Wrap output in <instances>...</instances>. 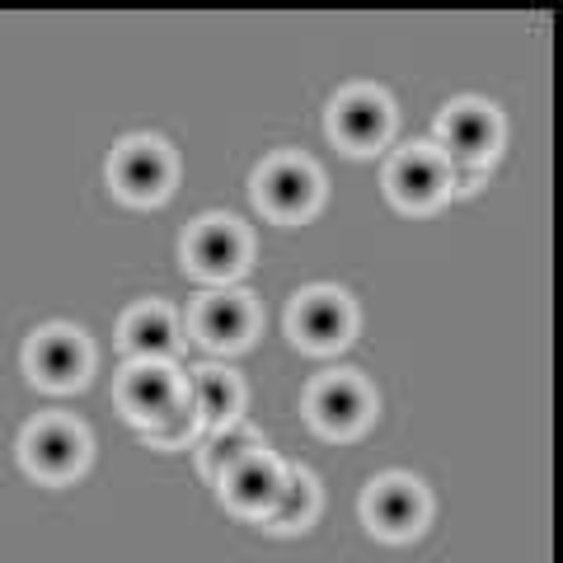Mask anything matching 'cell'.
I'll return each instance as SVG.
<instances>
[{
    "label": "cell",
    "instance_id": "6da1fadb",
    "mask_svg": "<svg viewBox=\"0 0 563 563\" xmlns=\"http://www.w3.org/2000/svg\"><path fill=\"white\" fill-rule=\"evenodd\" d=\"M376 390L362 380V372H324L306 390V422L329 442H352L372 428Z\"/></svg>",
    "mask_w": 563,
    "mask_h": 563
},
{
    "label": "cell",
    "instance_id": "7a4b0ae2",
    "mask_svg": "<svg viewBox=\"0 0 563 563\" xmlns=\"http://www.w3.org/2000/svg\"><path fill=\"white\" fill-rule=\"evenodd\" d=\"M20 461L33 479L66 484L90 465V432L66 413H43V418H33L20 437Z\"/></svg>",
    "mask_w": 563,
    "mask_h": 563
},
{
    "label": "cell",
    "instance_id": "3957f363",
    "mask_svg": "<svg viewBox=\"0 0 563 563\" xmlns=\"http://www.w3.org/2000/svg\"><path fill=\"white\" fill-rule=\"evenodd\" d=\"M287 333L301 352H343L357 333V306L339 287H306L287 310Z\"/></svg>",
    "mask_w": 563,
    "mask_h": 563
},
{
    "label": "cell",
    "instance_id": "277c9868",
    "mask_svg": "<svg viewBox=\"0 0 563 563\" xmlns=\"http://www.w3.org/2000/svg\"><path fill=\"white\" fill-rule=\"evenodd\" d=\"M174 174H179V165H174V151L161 136H128L109 161V184L132 207L165 202L174 188Z\"/></svg>",
    "mask_w": 563,
    "mask_h": 563
},
{
    "label": "cell",
    "instance_id": "5b68a950",
    "mask_svg": "<svg viewBox=\"0 0 563 563\" xmlns=\"http://www.w3.org/2000/svg\"><path fill=\"white\" fill-rule=\"evenodd\" d=\"M432 517V498L413 474H380L362 493V521L380 540H413Z\"/></svg>",
    "mask_w": 563,
    "mask_h": 563
},
{
    "label": "cell",
    "instance_id": "8992f818",
    "mask_svg": "<svg viewBox=\"0 0 563 563\" xmlns=\"http://www.w3.org/2000/svg\"><path fill=\"white\" fill-rule=\"evenodd\" d=\"M95 352L90 339L70 324H43L24 347V372L43 390H80L90 380Z\"/></svg>",
    "mask_w": 563,
    "mask_h": 563
},
{
    "label": "cell",
    "instance_id": "52a82bcc",
    "mask_svg": "<svg viewBox=\"0 0 563 563\" xmlns=\"http://www.w3.org/2000/svg\"><path fill=\"white\" fill-rule=\"evenodd\" d=\"M324 198V179L306 155H273L254 174V202L273 221H306Z\"/></svg>",
    "mask_w": 563,
    "mask_h": 563
},
{
    "label": "cell",
    "instance_id": "ba28073f",
    "mask_svg": "<svg viewBox=\"0 0 563 563\" xmlns=\"http://www.w3.org/2000/svg\"><path fill=\"white\" fill-rule=\"evenodd\" d=\"M395 132V103L376 85H352L329 103V136L352 155H376Z\"/></svg>",
    "mask_w": 563,
    "mask_h": 563
},
{
    "label": "cell",
    "instance_id": "9c48e42d",
    "mask_svg": "<svg viewBox=\"0 0 563 563\" xmlns=\"http://www.w3.org/2000/svg\"><path fill=\"white\" fill-rule=\"evenodd\" d=\"M250 231L235 217H202L184 235V268L202 282H235L250 268Z\"/></svg>",
    "mask_w": 563,
    "mask_h": 563
},
{
    "label": "cell",
    "instance_id": "30bf717a",
    "mask_svg": "<svg viewBox=\"0 0 563 563\" xmlns=\"http://www.w3.org/2000/svg\"><path fill=\"white\" fill-rule=\"evenodd\" d=\"M113 395H118V409L128 413V422L146 428V422L169 413L188 395V376L169 357H128Z\"/></svg>",
    "mask_w": 563,
    "mask_h": 563
},
{
    "label": "cell",
    "instance_id": "8fae6325",
    "mask_svg": "<svg viewBox=\"0 0 563 563\" xmlns=\"http://www.w3.org/2000/svg\"><path fill=\"white\" fill-rule=\"evenodd\" d=\"M437 146L455 165H493L503 146V113L484 99H455L437 118Z\"/></svg>",
    "mask_w": 563,
    "mask_h": 563
},
{
    "label": "cell",
    "instance_id": "7c38bea8",
    "mask_svg": "<svg viewBox=\"0 0 563 563\" xmlns=\"http://www.w3.org/2000/svg\"><path fill=\"white\" fill-rule=\"evenodd\" d=\"M385 192L404 211H437L451 198V155L442 146H404L385 169Z\"/></svg>",
    "mask_w": 563,
    "mask_h": 563
},
{
    "label": "cell",
    "instance_id": "4fadbf2b",
    "mask_svg": "<svg viewBox=\"0 0 563 563\" xmlns=\"http://www.w3.org/2000/svg\"><path fill=\"white\" fill-rule=\"evenodd\" d=\"M188 324H192V339H198L202 347H211V352H240V347H250L254 329H258V306H254L250 291L225 287V282H221L217 291L198 296Z\"/></svg>",
    "mask_w": 563,
    "mask_h": 563
},
{
    "label": "cell",
    "instance_id": "5bb4252c",
    "mask_svg": "<svg viewBox=\"0 0 563 563\" xmlns=\"http://www.w3.org/2000/svg\"><path fill=\"white\" fill-rule=\"evenodd\" d=\"M287 465L277 461V455L268 446H258L250 451L244 461H235L231 470L217 479V493H221V503L231 507L235 517H250V521H263L277 507L282 498V488H287Z\"/></svg>",
    "mask_w": 563,
    "mask_h": 563
},
{
    "label": "cell",
    "instance_id": "9a60e30c",
    "mask_svg": "<svg viewBox=\"0 0 563 563\" xmlns=\"http://www.w3.org/2000/svg\"><path fill=\"white\" fill-rule=\"evenodd\" d=\"M179 320L165 301H141L122 314L118 324V347L122 357H174L179 352Z\"/></svg>",
    "mask_w": 563,
    "mask_h": 563
},
{
    "label": "cell",
    "instance_id": "2e32d148",
    "mask_svg": "<svg viewBox=\"0 0 563 563\" xmlns=\"http://www.w3.org/2000/svg\"><path fill=\"white\" fill-rule=\"evenodd\" d=\"M192 395L202 399V413H207V432L211 428H225L244 413V380L235 372H221V366H198L188 376Z\"/></svg>",
    "mask_w": 563,
    "mask_h": 563
},
{
    "label": "cell",
    "instance_id": "e0dca14e",
    "mask_svg": "<svg viewBox=\"0 0 563 563\" xmlns=\"http://www.w3.org/2000/svg\"><path fill=\"white\" fill-rule=\"evenodd\" d=\"M202 432H207V413H202V399L192 395V385H188V395L174 404L169 413H161L155 422L141 428V437H146L155 451H184V446L198 442Z\"/></svg>",
    "mask_w": 563,
    "mask_h": 563
},
{
    "label": "cell",
    "instance_id": "ac0fdd59",
    "mask_svg": "<svg viewBox=\"0 0 563 563\" xmlns=\"http://www.w3.org/2000/svg\"><path fill=\"white\" fill-rule=\"evenodd\" d=\"M314 512H320V484H314L310 470H291L287 474V488H282V498L268 517H263V526L277 536L287 531H306V526L314 521Z\"/></svg>",
    "mask_w": 563,
    "mask_h": 563
},
{
    "label": "cell",
    "instance_id": "d6986e66",
    "mask_svg": "<svg viewBox=\"0 0 563 563\" xmlns=\"http://www.w3.org/2000/svg\"><path fill=\"white\" fill-rule=\"evenodd\" d=\"M263 446V437L250 428V422H225V428H211L207 432V442H202V451H198V465H202V479H211L217 484L225 470H231L235 461H244L250 451H258Z\"/></svg>",
    "mask_w": 563,
    "mask_h": 563
},
{
    "label": "cell",
    "instance_id": "ffe728a7",
    "mask_svg": "<svg viewBox=\"0 0 563 563\" xmlns=\"http://www.w3.org/2000/svg\"><path fill=\"white\" fill-rule=\"evenodd\" d=\"M493 165H455L451 161V192H474L484 179H488Z\"/></svg>",
    "mask_w": 563,
    "mask_h": 563
}]
</instances>
